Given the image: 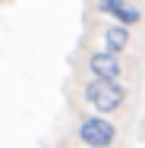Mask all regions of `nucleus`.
I'll list each match as a JSON object with an SVG mask.
<instances>
[{
  "label": "nucleus",
  "mask_w": 145,
  "mask_h": 148,
  "mask_svg": "<svg viewBox=\"0 0 145 148\" xmlns=\"http://www.w3.org/2000/svg\"><path fill=\"white\" fill-rule=\"evenodd\" d=\"M85 98H88V104H91L95 110H101V114H111V110H117V107L123 104V98H126V88H123V85H117V79L95 76V79L85 85Z\"/></svg>",
  "instance_id": "f257e3e1"
},
{
  "label": "nucleus",
  "mask_w": 145,
  "mask_h": 148,
  "mask_svg": "<svg viewBox=\"0 0 145 148\" xmlns=\"http://www.w3.org/2000/svg\"><path fill=\"white\" fill-rule=\"evenodd\" d=\"M79 139H82V145H91V148H107V145H114L117 129L107 123V120L91 117V120H85V123L79 126Z\"/></svg>",
  "instance_id": "f03ea898"
},
{
  "label": "nucleus",
  "mask_w": 145,
  "mask_h": 148,
  "mask_svg": "<svg viewBox=\"0 0 145 148\" xmlns=\"http://www.w3.org/2000/svg\"><path fill=\"white\" fill-rule=\"evenodd\" d=\"M98 10L107 13V16H114L117 22H123V25H136V22L142 19V13H139L136 6H129L126 0H101Z\"/></svg>",
  "instance_id": "7ed1b4c3"
},
{
  "label": "nucleus",
  "mask_w": 145,
  "mask_h": 148,
  "mask_svg": "<svg viewBox=\"0 0 145 148\" xmlns=\"http://www.w3.org/2000/svg\"><path fill=\"white\" fill-rule=\"evenodd\" d=\"M88 66H91L95 76H104V79H120V73H123V66H120V60H117L114 51L91 54V57H88Z\"/></svg>",
  "instance_id": "20e7f679"
},
{
  "label": "nucleus",
  "mask_w": 145,
  "mask_h": 148,
  "mask_svg": "<svg viewBox=\"0 0 145 148\" xmlns=\"http://www.w3.org/2000/svg\"><path fill=\"white\" fill-rule=\"evenodd\" d=\"M104 44H107V51L120 54V51L129 44V32L123 29V25H114V29H107V32H104Z\"/></svg>",
  "instance_id": "39448f33"
}]
</instances>
